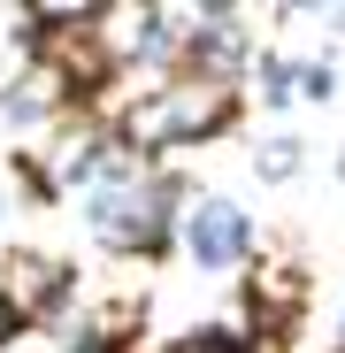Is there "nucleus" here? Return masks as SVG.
Wrapping results in <instances>:
<instances>
[{
    "label": "nucleus",
    "mask_w": 345,
    "mask_h": 353,
    "mask_svg": "<svg viewBox=\"0 0 345 353\" xmlns=\"http://www.w3.org/2000/svg\"><path fill=\"white\" fill-rule=\"evenodd\" d=\"M177 353H253V345H246V338H230V330H192Z\"/></svg>",
    "instance_id": "obj_6"
},
{
    "label": "nucleus",
    "mask_w": 345,
    "mask_h": 353,
    "mask_svg": "<svg viewBox=\"0 0 345 353\" xmlns=\"http://www.w3.org/2000/svg\"><path fill=\"white\" fill-rule=\"evenodd\" d=\"M185 246H192L200 269H230L253 239H246V215L230 208V200H200V208L185 215Z\"/></svg>",
    "instance_id": "obj_2"
},
{
    "label": "nucleus",
    "mask_w": 345,
    "mask_h": 353,
    "mask_svg": "<svg viewBox=\"0 0 345 353\" xmlns=\"http://www.w3.org/2000/svg\"><path fill=\"white\" fill-rule=\"evenodd\" d=\"M300 169V139H269L261 146V176H292Z\"/></svg>",
    "instance_id": "obj_5"
},
{
    "label": "nucleus",
    "mask_w": 345,
    "mask_h": 353,
    "mask_svg": "<svg viewBox=\"0 0 345 353\" xmlns=\"http://www.w3.org/2000/svg\"><path fill=\"white\" fill-rule=\"evenodd\" d=\"M54 292H62V269H54V261H39V254L0 261V300H8V315H39V307H54Z\"/></svg>",
    "instance_id": "obj_3"
},
{
    "label": "nucleus",
    "mask_w": 345,
    "mask_h": 353,
    "mask_svg": "<svg viewBox=\"0 0 345 353\" xmlns=\"http://www.w3.org/2000/svg\"><path fill=\"white\" fill-rule=\"evenodd\" d=\"M8 323H16V315H8V300H0V330H8Z\"/></svg>",
    "instance_id": "obj_8"
},
{
    "label": "nucleus",
    "mask_w": 345,
    "mask_h": 353,
    "mask_svg": "<svg viewBox=\"0 0 345 353\" xmlns=\"http://www.w3.org/2000/svg\"><path fill=\"white\" fill-rule=\"evenodd\" d=\"M222 115H230V85H222V77H185V85H169L161 100H146V108L131 115V139H138V146L200 139V131H222Z\"/></svg>",
    "instance_id": "obj_1"
},
{
    "label": "nucleus",
    "mask_w": 345,
    "mask_h": 353,
    "mask_svg": "<svg viewBox=\"0 0 345 353\" xmlns=\"http://www.w3.org/2000/svg\"><path fill=\"white\" fill-rule=\"evenodd\" d=\"M300 92H307V100H322V92H330V70H322V62H315V70H300Z\"/></svg>",
    "instance_id": "obj_7"
},
{
    "label": "nucleus",
    "mask_w": 345,
    "mask_h": 353,
    "mask_svg": "<svg viewBox=\"0 0 345 353\" xmlns=\"http://www.w3.org/2000/svg\"><path fill=\"white\" fill-rule=\"evenodd\" d=\"M300 292H307V284H300V269H292V261H269V269H253V300H261V315H269L276 330L292 323Z\"/></svg>",
    "instance_id": "obj_4"
}]
</instances>
